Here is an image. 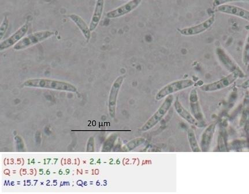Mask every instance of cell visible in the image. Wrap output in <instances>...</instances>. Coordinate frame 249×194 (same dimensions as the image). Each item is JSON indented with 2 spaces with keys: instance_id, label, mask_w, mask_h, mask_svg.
Returning a JSON list of instances; mask_svg holds the SVG:
<instances>
[{
  "instance_id": "obj_1",
  "label": "cell",
  "mask_w": 249,
  "mask_h": 194,
  "mask_svg": "<svg viewBox=\"0 0 249 194\" xmlns=\"http://www.w3.org/2000/svg\"><path fill=\"white\" fill-rule=\"evenodd\" d=\"M23 85L27 87L47 88L70 92H77L75 86L69 82L47 79H30L24 82Z\"/></svg>"
},
{
  "instance_id": "obj_2",
  "label": "cell",
  "mask_w": 249,
  "mask_h": 194,
  "mask_svg": "<svg viewBox=\"0 0 249 194\" xmlns=\"http://www.w3.org/2000/svg\"><path fill=\"white\" fill-rule=\"evenodd\" d=\"M174 97L173 95H168L165 97L161 105L160 106L158 110L150 117L145 124L141 128V131H147L155 127L161 121L163 118L170 109L174 103Z\"/></svg>"
},
{
  "instance_id": "obj_3",
  "label": "cell",
  "mask_w": 249,
  "mask_h": 194,
  "mask_svg": "<svg viewBox=\"0 0 249 194\" xmlns=\"http://www.w3.org/2000/svg\"><path fill=\"white\" fill-rule=\"evenodd\" d=\"M54 35V33L50 31H42L36 32L24 36L20 41L14 46V49L16 51L25 50L32 46H35L46 41Z\"/></svg>"
},
{
  "instance_id": "obj_4",
  "label": "cell",
  "mask_w": 249,
  "mask_h": 194,
  "mask_svg": "<svg viewBox=\"0 0 249 194\" xmlns=\"http://www.w3.org/2000/svg\"><path fill=\"white\" fill-rule=\"evenodd\" d=\"M195 84V82L191 79L178 80V81L169 83L158 92L156 95V99L158 101L161 100L168 95H173L176 92L192 87Z\"/></svg>"
},
{
  "instance_id": "obj_5",
  "label": "cell",
  "mask_w": 249,
  "mask_h": 194,
  "mask_svg": "<svg viewBox=\"0 0 249 194\" xmlns=\"http://www.w3.org/2000/svg\"><path fill=\"white\" fill-rule=\"evenodd\" d=\"M216 54L221 65L231 73L235 74L239 77V78H245V73L241 67L223 48H217Z\"/></svg>"
},
{
  "instance_id": "obj_6",
  "label": "cell",
  "mask_w": 249,
  "mask_h": 194,
  "mask_svg": "<svg viewBox=\"0 0 249 194\" xmlns=\"http://www.w3.org/2000/svg\"><path fill=\"white\" fill-rule=\"evenodd\" d=\"M215 20H216V17H215L214 15H212L208 19L197 24V25L184 28L182 29H178V31L181 35L183 36H192L199 35L210 29L214 23Z\"/></svg>"
},
{
  "instance_id": "obj_7",
  "label": "cell",
  "mask_w": 249,
  "mask_h": 194,
  "mask_svg": "<svg viewBox=\"0 0 249 194\" xmlns=\"http://www.w3.org/2000/svg\"><path fill=\"white\" fill-rule=\"evenodd\" d=\"M239 77L234 73H230L229 76L210 84L203 85L200 87L202 91L211 92L221 90L232 84Z\"/></svg>"
},
{
  "instance_id": "obj_8",
  "label": "cell",
  "mask_w": 249,
  "mask_h": 194,
  "mask_svg": "<svg viewBox=\"0 0 249 194\" xmlns=\"http://www.w3.org/2000/svg\"><path fill=\"white\" fill-rule=\"evenodd\" d=\"M124 80V76L118 77L113 83L110 89L108 98V110L109 115L111 117L115 116L117 100H118L119 91L121 90Z\"/></svg>"
},
{
  "instance_id": "obj_9",
  "label": "cell",
  "mask_w": 249,
  "mask_h": 194,
  "mask_svg": "<svg viewBox=\"0 0 249 194\" xmlns=\"http://www.w3.org/2000/svg\"><path fill=\"white\" fill-rule=\"evenodd\" d=\"M29 28L28 23L24 24L9 38L5 39L4 41H1V44H0V51L7 50L16 45L25 36L27 32H28Z\"/></svg>"
},
{
  "instance_id": "obj_10",
  "label": "cell",
  "mask_w": 249,
  "mask_h": 194,
  "mask_svg": "<svg viewBox=\"0 0 249 194\" xmlns=\"http://www.w3.org/2000/svg\"><path fill=\"white\" fill-rule=\"evenodd\" d=\"M142 2V0H131L126 4L107 12V17L109 18H116L124 16L131 13L137 9Z\"/></svg>"
},
{
  "instance_id": "obj_11",
  "label": "cell",
  "mask_w": 249,
  "mask_h": 194,
  "mask_svg": "<svg viewBox=\"0 0 249 194\" xmlns=\"http://www.w3.org/2000/svg\"><path fill=\"white\" fill-rule=\"evenodd\" d=\"M189 101L190 112L194 118L198 122L204 121V114L199 104L198 92L196 89H193L190 92Z\"/></svg>"
},
{
  "instance_id": "obj_12",
  "label": "cell",
  "mask_w": 249,
  "mask_h": 194,
  "mask_svg": "<svg viewBox=\"0 0 249 194\" xmlns=\"http://www.w3.org/2000/svg\"><path fill=\"white\" fill-rule=\"evenodd\" d=\"M216 11L220 13L233 15L247 21L249 20V11L247 9L236 6L223 4L216 7Z\"/></svg>"
},
{
  "instance_id": "obj_13",
  "label": "cell",
  "mask_w": 249,
  "mask_h": 194,
  "mask_svg": "<svg viewBox=\"0 0 249 194\" xmlns=\"http://www.w3.org/2000/svg\"><path fill=\"white\" fill-rule=\"evenodd\" d=\"M216 129V124H212L208 126L202 134L200 142L201 152H207L210 150L212 140Z\"/></svg>"
},
{
  "instance_id": "obj_14",
  "label": "cell",
  "mask_w": 249,
  "mask_h": 194,
  "mask_svg": "<svg viewBox=\"0 0 249 194\" xmlns=\"http://www.w3.org/2000/svg\"><path fill=\"white\" fill-rule=\"evenodd\" d=\"M104 4H105V0H96L93 16H92L90 24H89V29L91 32H93L96 30L103 16Z\"/></svg>"
},
{
  "instance_id": "obj_15",
  "label": "cell",
  "mask_w": 249,
  "mask_h": 194,
  "mask_svg": "<svg viewBox=\"0 0 249 194\" xmlns=\"http://www.w3.org/2000/svg\"><path fill=\"white\" fill-rule=\"evenodd\" d=\"M69 17L76 24V26L79 28L87 41L88 42L90 41L91 32L90 29H89V26H88L85 21L79 15L76 14L70 15Z\"/></svg>"
},
{
  "instance_id": "obj_16",
  "label": "cell",
  "mask_w": 249,
  "mask_h": 194,
  "mask_svg": "<svg viewBox=\"0 0 249 194\" xmlns=\"http://www.w3.org/2000/svg\"><path fill=\"white\" fill-rule=\"evenodd\" d=\"M174 106L175 111H176V112L178 113V114L180 117H182V118L185 120V121L189 122L190 124H196V119L194 118L192 113H190L188 111L184 109L182 104H181L179 100L177 99L176 101H175Z\"/></svg>"
},
{
  "instance_id": "obj_17",
  "label": "cell",
  "mask_w": 249,
  "mask_h": 194,
  "mask_svg": "<svg viewBox=\"0 0 249 194\" xmlns=\"http://www.w3.org/2000/svg\"><path fill=\"white\" fill-rule=\"evenodd\" d=\"M187 138H188L190 146L193 152H201V150L199 146L197 140L196 136L195 131L192 129H189L187 131Z\"/></svg>"
},
{
  "instance_id": "obj_18",
  "label": "cell",
  "mask_w": 249,
  "mask_h": 194,
  "mask_svg": "<svg viewBox=\"0 0 249 194\" xmlns=\"http://www.w3.org/2000/svg\"><path fill=\"white\" fill-rule=\"evenodd\" d=\"M145 142V139L144 138H137L129 142L124 147V149L126 152L128 151L133 150L136 148V147L140 146Z\"/></svg>"
},
{
  "instance_id": "obj_19",
  "label": "cell",
  "mask_w": 249,
  "mask_h": 194,
  "mask_svg": "<svg viewBox=\"0 0 249 194\" xmlns=\"http://www.w3.org/2000/svg\"><path fill=\"white\" fill-rule=\"evenodd\" d=\"M243 63L245 65L248 66L249 63V42L248 36L247 42L245 43L244 52H243Z\"/></svg>"
},
{
  "instance_id": "obj_20",
  "label": "cell",
  "mask_w": 249,
  "mask_h": 194,
  "mask_svg": "<svg viewBox=\"0 0 249 194\" xmlns=\"http://www.w3.org/2000/svg\"><path fill=\"white\" fill-rule=\"evenodd\" d=\"M9 24H10V22H9L8 17L7 16L4 17V19L2 21L1 26H0V39L1 40L2 39L3 37L5 35V33L7 32Z\"/></svg>"
},
{
  "instance_id": "obj_21",
  "label": "cell",
  "mask_w": 249,
  "mask_h": 194,
  "mask_svg": "<svg viewBox=\"0 0 249 194\" xmlns=\"http://www.w3.org/2000/svg\"><path fill=\"white\" fill-rule=\"evenodd\" d=\"M248 1L249 0H214L213 6V7L216 8L221 5L226 4L229 2Z\"/></svg>"
},
{
  "instance_id": "obj_22",
  "label": "cell",
  "mask_w": 249,
  "mask_h": 194,
  "mask_svg": "<svg viewBox=\"0 0 249 194\" xmlns=\"http://www.w3.org/2000/svg\"><path fill=\"white\" fill-rule=\"evenodd\" d=\"M94 138L91 137L89 140L87 146V152H93L94 151Z\"/></svg>"
},
{
  "instance_id": "obj_23",
  "label": "cell",
  "mask_w": 249,
  "mask_h": 194,
  "mask_svg": "<svg viewBox=\"0 0 249 194\" xmlns=\"http://www.w3.org/2000/svg\"><path fill=\"white\" fill-rule=\"evenodd\" d=\"M124 1H131V0H124Z\"/></svg>"
}]
</instances>
